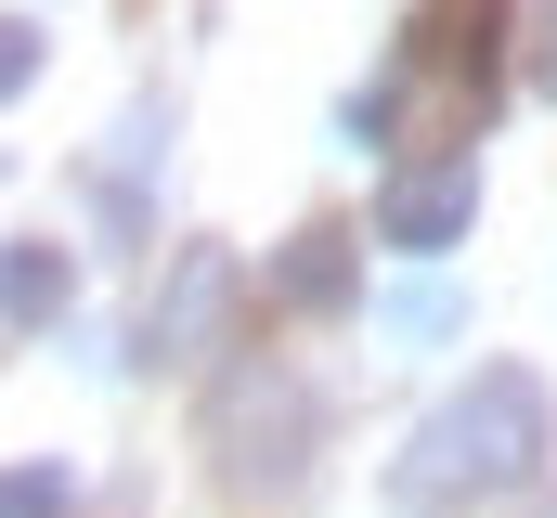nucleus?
Returning <instances> with one entry per match:
<instances>
[{
	"instance_id": "nucleus-1",
	"label": "nucleus",
	"mask_w": 557,
	"mask_h": 518,
	"mask_svg": "<svg viewBox=\"0 0 557 518\" xmlns=\"http://www.w3.org/2000/svg\"><path fill=\"white\" fill-rule=\"evenodd\" d=\"M545 454H557L545 377H532V363H480V377L389 454V518H467V506H493V493H532Z\"/></svg>"
},
{
	"instance_id": "nucleus-2",
	"label": "nucleus",
	"mask_w": 557,
	"mask_h": 518,
	"mask_svg": "<svg viewBox=\"0 0 557 518\" xmlns=\"http://www.w3.org/2000/svg\"><path fill=\"white\" fill-rule=\"evenodd\" d=\"M467 221H480V143H441L428 169L376 182V247H403V259H441Z\"/></svg>"
},
{
	"instance_id": "nucleus-3",
	"label": "nucleus",
	"mask_w": 557,
	"mask_h": 518,
	"mask_svg": "<svg viewBox=\"0 0 557 518\" xmlns=\"http://www.w3.org/2000/svg\"><path fill=\"white\" fill-rule=\"evenodd\" d=\"M221 311H234V259L182 247L169 285H156V311H143V350H156V363H208V350H221Z\"/></svg>"
},
{
	"instance_id": "nucleus-4",
	"label": "nucleus",
	"mask_w": 557,
	"mask_h": 518,
	"mask_svg": "<svg viewBox=\"0 0 557 518\" xmlns=\"http://www.w3.org/2000/svg\"><path fill=\"white\" fill-rule=\"evenodd\" d=\"M273 298H285V311H350V298H363V272H350V234H324V221H311V234L273 259Z\"/></svg>"
},
{
	"instance_id": "nucleus-5",
	"label": "nucleus",
	"mask_w": 557,
	"mask_h": 518,
	"mask_svg": "<svg viewBox=\"0 0 557 518\" xmlns=\"http://www.w3.org/2000/svg\"><path fill=\"white\" fill-rule=\"evenodd\" d=\"M454 324H467V298H454L441 272H416V285H389V298H376V337H389V350H441Z\"/></svg>"
},
{
	"instance_id": "nucleus-6",
	"label": "nucleus",
	"mask_w": 557,
	"mask_h": 518,
	"mask_svg": "<svg viewBox=\"0 0 557 518\" xmlns=\"http://www.w3.org/2000/svg\"><path fill=\"white\" fill-rule=\"evenodd\" d=\"M65 298H78V272L52 259V234H13V337H52Z\"/></svg>"
},
{
	"instance_id": "nucleus-7",
	"label": "nucleus",
	"mask_w": 557,
	"mask_h": 518,
	"mask_svg": "<svg viewBox=\"0 0 557 518\" xmlns=\"http://www.w3.org/2000/svg\"><path fill=\"white\" fill-rule=\"evenodd\" d=\"M143 169H156V104H143V118L117 130V156L91 169V208H104L117 234H143Z\"/></svg>"
},
{
	"instance_id": "nucleus-8",
	"label": "nucleus",
	"mask_w": 557,
	"mask_h": 518,
	"mask_svg": "<svg viewBox=\"0 0 557 518\" xmlns=\"http://www.w3.org/2000/svg\"><path fill=\"white\" fill-rule=\"evenodd\" d=\"M13 518H78V480H65L52 454H26V467H13Z\"/></svg>"
},
{
	"instance_id": "nucleus-9",
	"label": "nucleus",
	"mask_w": 557,
	"mask_h": 518,
	"mask_svg": "<svg viewBox=\"0 0 557 518\" xmlns=\"http://www.w3.org/2000/svg\"><path fill=\"white\" fill-rule=\"evenodd\" d=\"M532 78L557 91V0H545V39H532Z\"/></svg>"
},
{
	"instance_id": "nucleus-10",
	"label": "nucleus",
	"mask_w": 557,
	"mask_h": 518,
	"mask_svg": "<svg viewBox=\"0 0 557 518\" xmlns=\"http://www.w3.org/2000/svg\"><path fill=\"white\" fill-rule=\"evenodd\" d=\"M545 518H557V506H545Z\"/></svg>"
}]
</instances>
